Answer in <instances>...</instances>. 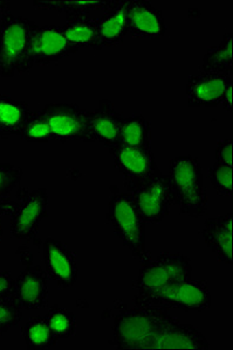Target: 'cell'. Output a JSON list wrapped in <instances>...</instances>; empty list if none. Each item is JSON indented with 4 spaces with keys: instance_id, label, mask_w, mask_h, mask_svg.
<instances>
[{
    "instance_id": "1",
    "label": "cell",
    "mask_w": 233,
    "mask_h": 350,
    "mask_svg": "<svg viewBox=\"0 0 233 350\" xmlns=\"http://www.w3.org/2000/svg\"><path fill=\"white\" fill-rule=\"evenodd\" d=\"M169 310L161 306L138 305L120 312L114 319V342L119 349L148 350L157 334L173 323Z\"/></svg>"
},
{
    "instance_id": "2",
    "label": "cell",
    "mask_w": 233,
    "mask_h": 350,
    "mask_svg": "<svg viewBox=\"0 0 233 350\" xmlns=\"http://www.w3.org/2000/svg\"><path fill=\"white\" fill-rule=\"evenodd\" d=\"M38 25L25 16L3 12L0 26V76L10 79L24 74L34 66L32 36Z\"/></svg>"
},
{
    "instance_id": "3",
    "label": "cell",
    "mask_w": 233,
    "mask_h": 350,
    "mask_svg": "<svg viewBox=\"0 0 233 350\" xmlns=\"http://www.w3.org/2000/svg\"><path fill=\"white\" fill-rule=\"evenodd\" d=\"M170 188L173 206L182 214L193 219H201L208 213V196L204 187L201 163L196 157L183 155L170 160Z\"/></svg>"
},
{
    "instance_id": "4",
    "label": "cell",
    "mask_w": 233,
    "mask_h": 350,
    "mask_svg": "<svg viewBox=\"0 0 233 350\" xmlns=\"http://www.w3.org/2000/svg\"><path fill=\"white\" fill-rule=\"evenodd\" d=\"M19 202L6 199L0 201V211L10 214V231L19 241H34L42 219L49 216V194L45 188L29 191L26 188L18 191Z\"/></svg>"
},
{
    "instance_id": "5",
    "label": "cell",
    "mask_w": 233,
    "mask_h": 350,
    "mask_svg": "<svg viewBox=\"0 0 233 350\" xmlns=\"http://www.w3.org/2000/svg\"><path fill=\"white\" fill-rule=\"evenodd\" d=\"M107 219L113 227L115 235L122 244L132 251L134 257L147 262L148 254L145 250V224L132 196L119 193L109 201Z\"/></svg>"
},
{
    "instance_id": "6",
    "label": "cell",
    "mask_w": 233,
    "mask_h": 350,
    "mask_svg": "<svg viewBox=\"0 0 233 350\" xmlns=\"http://www.w3.org/2000/svg\"><path fill=\"white\" fill-rule=\"evenodd\" d=\"M125 186L145 223L163 222L173 206L169 179L160 170L145 179L125 181Z\"/></svg>"
},
{
    "instance_id": "7",
    "label": "cell",
    "mask_w": 233,
    "mask_h": 350,
    "mask_svg": "<svg viewBox=\"0 0 233 350\" xmlns=\"http://www.w3.org/2000/svg\"><path fill=\"white\" fill-rule=\"evenodd\" d=\"M151 305L183 312H203L211 306L208 284L198 280H181L147 295H136L135 306Z\"/></svg>"
},
{
    "instance_id": "8",
    "label": "cell",
    "mask_w": 233,
    "mask_h": 350,
    "mask_svg": "<svg viewBox=\"0 0 233 350\" xmlns=\"http://www.w3.org/2000/svg\"><path fill=\"white\" fill-rule=\"evenodd\" d=\"M52 132V139L60 143L97 142L92 123V112L75 103H49L41 110Z\"/></svg>"
},
{
    "instance_id": "9",
    "label": "cell",
    "mask_w": 233,
    "mask_h": 350,
    "mask_svg": "<svg viewBox=\"0 0 233 350\" xmlns=\"http://www.w3.org/2000/svg\"><path fill=\"white\" fill-rule=\"evenodd\" d=\"M193 265L186 256L164 252L153 262L143 264L135 283L137 295H147L161 290L170 284L191 279Z\"/></svg>"
},
{
    "instance_id": "10",
    "label": "cell",
    "mask_w": 233,
    "mask_h": 350,
    "mask_svg": "<svg viewBox=\"0 0 233 350\" xmlns=\"http://www.w3.org/2000/svg\"><path fill=\"white\" fill-rule=\"evenodd\" d=\"M21 252V260L26 264L16 279L14 297L21 308L26 310H40L49 304V285L47 273L40 265H32V258L29 260V251Z\"/></svg>"
},
{
    "instance_id": "11",
    "label": "cell",
    "mask_w": 233,
    "mask_h": 350,
    "mask_svg": "<svg viewBox=\"0 0 233 350\" xmlns=\"http://www.w3.org/2000/svg\"><path fill=\"white\" fill-rule=\"evenodd\" d=\"M34 64H54L79 52L64 36V29L57 25L38 26L32 36Z\"/></svg>"
},
{
    "instance_id": "12",
    "label": "cell",
    "mask_w": 233,
    "mask_h": 350,
    "mask_svg": "<svg viewBox=\"0 0 233 350\" xmlns=\"http://www.w3.org/2000/svg\"><path fill=\"white\" fill-rule=\"evenodd\" d=\"M44 262L46 273L59 288H71L77 282V256L57 239H46L44 242Z\"/></svg>"
},
{
    "instance_id": "13",
    "label": "cell",
    "mask_w": 233,
    "mask_h": 350,
    "mask_svg": "<svg viewBox=\"0 0 233 350\" xmlns=\"http://www.w3.org/2000/svg\"><path fill=\"white\" fill-rule=\"evenodd\" d=\"M113 157L115 167L125 176V181H138L145 179L160 168L151 148H135L120 144L109 148Z\"/></svg>"
},
{
    "instance_id": "14",
    "label": "cell",
    "mask_w": 233,
    "mask_h": 350,
    "mask_svg": "<svg viewBox=\"0 0 233 350\" xmlns=\"http://www.w3.org/2000/svg\"><path fill=\"white\" fill-rule=\"evenodd\" d=\"M232 82V76L209 72H198L190 76L186 83L190 108H216L221 104L226 88Z\"/></svg>"
},
{
    "instance_id": "15",
    "label": "cell",
    "mask_w": 233,
    "mask_h": 350,
    "mask_svg": "<svg viewBox=\"0 0 233 350\" xmlns=\"http://www.w3.org/2000/svg\"><path fill=\"white\" fill-rule=\"evenodd\" d=\"M127 19L129 33L138 38L161 40L168 31L161 11L145 0H128Z\"/></svg>"
},
{
    "instance_id": "16",
    "label": "cell",
    "mask_w": 233,
    "mask_h": 350,
    "mask_svg": "<svg viewBox=\"0 0 233 350\" xmlns=\"http://www.w3.org/2000/svg\"><path fill=\"white\" fill-rule=\"evenodd\" d=\"M209 348V341L197 328L181 323L175 319L157 334L148 350H206Z\"/></svg>"
},
{
    "instance_id": "17",
    "label": "cell",
    "mask_w": 233,
    "mask_h": 350,
    "mask_svg": "<svg viewBox=\"0 0 233 350\" xmlns=\"http://www.w3.org/2000/svg\"><path fill=\"white\" fill-rule=\"evenodd\" d=\"M201 236L209 250L221 262L233 264V214L206 219L201 228Z\"/></svg>"
},
{
    "instance_id": "18",
    "label": "cell",
    "mask_w": 233,
    "mask_h": 350,
    "mask_svg": "<svg viewBox=\"0 0 233 350\" xmlns=\"http://www.w3.org/2000/svg\"><path fill=\"white\" fill-rule=\"evenodd\" d=\"M123 117L114 109L110 100H102L95 111L92 112V123L97 142L112 148L121 144V128Z\"/></svg>"
},
{
    "instance_id": "19",
    "label": "cell",
    "mask_w": 233,
    "mask_h": 350,
    "mask_svg": "<svg viewBox=\"0 0 233 350\" xmlns=\"http://www.w3.org/2000/svg\"><path fill=\"white\" fill-rule=\"evenodd\" d=\"M128 0H117L116 5L108 10L102 18L97 19L102 47H114L122 44L128 36L127 19Z\"/></svg>"
},
{
    "instance_id": "20",
    "label": "cell",
    "mask_w": 233,
    "mask_h": 350,
    "mask_svg": "<svg viewBox=\"0 0 233 350\" xmlns=\"http://www.w3.org/2000/svg\"><path fill=\"white\" fill-rule=\"evenodd\" d=\"M29 113V103L0 94V138L8 139L13 135L21 137Z\"/></svg>"
},
{
    "instance_id": "21",
    "label": "cell",
    "mask_w": 233,
    "mask_h": 350,
    "mask_svg": "<svg viewBox=\"0 0 233 350\" xmlns=\"http://www.w3.org/2000/svg\"><path fill=\"white\" fill-rule=\"evenodd\" d=\"M117 0H57V1H33L36 8L64 13L67 21L77 18H90L94 10L108 11L116 5Z\"/></svg>"
},
{
    "instance_id": "22",
    "label": "cell",
    "mask_w": 233,
    "mask_h": 350,
    "mask_svg": "<svg viewBox=\"0 0 233 350\" xmlns=\"http://www.w3.org/2000/svg\"><path fill=\"white\" fill-rule=\"evenodd\" d=\"M62 29L67 40L79 51L84 47L92 48L94 51H101L103 48L101 44L97 19L77 18L67 21Z\"/></svg>"
},
{
    "instance_id": "23",
    "label": "cell",
    "mask_w": 233,
    "mask_h": 350,
    "mask_svg": "<svg viewBox=\"0 0 233 350\" xmlns=\"http://www.w3.org/2000/svg\"><path fill=\"white\" fill-rule=\"evenodd\" d=\"M201 72L233 75V34L226 33L221 44L205 53L201 64Z\"/></svg>"
},
{
    "instance_id": "24",
    "label": "cell",
    "mask_w": 233,
    "mask_h": 350,
    "mask_svg": "<svg viewBox=\"0 0 233 350\" xmlns=\"http://www.w3.org/2000/svg\"><path fill=\"white\" fill-rule=\"evenodd\" d=\"M21 336L29 349L46 350L56 346L59 338L53 333L46 317H36L21 327Z\"/></svg>"
},
{
    "instance_id": "25",
    "label": "cell",
    "mask_w": 233,
    "mask_h": 350,
    "mask_svg": "<svg viewBox=\"0 0 233 350\" xmlns=\"http://www.w3.org/2000/svg\"><path fill=\"white\" fill-rule=\"evenodd\" d=\"M151 126L143 115H134L123 120L121 144L135 148H150Z\"/></svg>"
},
{
    "instance_id": "26",
    "label": "cell",
    "mask_w": 233,
    "mask_h": 350,
    "mask_svg": "<svg viewBox=\"0 0 233 350\" xmlns=\"http://www.w3.org/2000/svg\"><path fill=\"white\" fill-rule=\"evenodd\" d=\"M53 333L59 340L72 338L77 333V318L69 310L53 306L46 315Z\"/></svg>"
},
{
    "instance_id": "27",
    "label": "cell",
    "mask_w": 233,
    "mask_h": 350,
    "mask_svg": "<svg viewBox=\"0 0 233 350\" xmlns=\"http://www.w3.org/2000/svg\"><path fill=\"white\" fill-rule=\"evenodd\" d=\"M19 138L29 143H49L53 140L49 122L42 112L31 111Z\"/></svg>"
},
{
    "instance_id": "28",
    "label": "cell",
    "mask_w": 233,
    "mask_h": 350,
    "mask_svg": "<svg viewBox=\"0 0 233 350\" xmlns=\"http://www.w3.org/2000/svg\"><path fill=\"white\" fill-rule=\"evenodd\" d=\"M23 308L14 295L0 299V335L8 334L18 326L23 320Z\"/></svg>"
},
{
    "instance_id": "29",
    "label": "cell",
    "mask_w": 233,
    "mask_h": 350,
    "mask_svg": "<svg viewBox=\"0 0 233 350\" xmlns=\"http://www.w3.org/2000/svg\"><path fill=\"white\" fill-rule=\"evenodd\" d=\"M209 179L218 196H232L233 168L214 163L209 170Z\"/></svg>"
},
{
    "instance_id": "30",
    "label": "cell",
    "mask_w": 233,
    "mask_h": 350,
    "mask_svg": "<svg viewBox=\"0 0 233 350\" xmlns=\"http://www.w3.org/2000/svg\"><path fill=\"white\" fill-rule=\"evenodd\" d=\"M24 175L23 168L11 163H0V201L6 199L19 186Z\"/></svg>"
},
{
    "instance_id": "31",
    "label": "cell",
    "mask_w": 233,
    "mask_h": 350,
    "mask_svg": "<svg viewBox=\"0 0 233 350\" xmlns=\"http://www.w3.org/2000/svg\"><path fill=\"white\" fill-rule=\"evenodd\" d=\"M216 163L233 168V143L231 138L218 142L216 148Z\"/></svg>"
},
{
    "instance_id": "32",
    "label": "cell",
    "mask_w": 233,
    "mask_h": 350,
    "mask_svg": "<svg viewBox=\"0 0 233 350\" xmlns=\"http://www.w3.org/2000/svg\"><path fill=\"white\" fill-rule=\"evenodd\" d=\"M16 279L13 278L10 271H0V299L8 298L14 295Z\"/></svg>"
},
{
    "instance_id": "33",
    "label": "cell",
    "mask_w": 233,
    "mask_h": 350,
    "mask_svg": "<svg viewBox=\"0 0 233 350\" xmlns=\"http://www.w3.org/2000/svg\"><path fill=\"white\" fill-rule=\"evenodd\" d=\"M221 104L225 109V111H232V104H233V82L229 84V87L226 88L224 96H223V100H221Z\"/></svg>"
},
{
    "instance_id": "34",
    "label": "cell",
    "mask_w": 233,
    "mask_h": 350,
    "mask_svg": "<svg viewBox=\"0 0 233 350\" xmlns=\"http://www.w3.org/2000/svg\"><path fill=\"white\" fill-rule=\"evenodd\" d=\"M11 8V3L10 1H6V0H0V10H10Z\"/></svg>"
},
{
    "instance_id": "35",
    "label": "cell",
    "mask_w": 233,
    "mask_h": 350,
    "mask_svg": "<svg viewBox=\"0 0 233 350\" xmlns=\"http://www.w3.org/2000/svg\"><path fill=\"white\" fill-rule=\"evenodd\" d=\"M3 236H4V228H3V223H1V219H0V241L3 239Z\"/></svg>"
}]
</instances>
